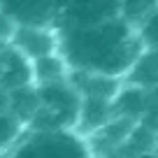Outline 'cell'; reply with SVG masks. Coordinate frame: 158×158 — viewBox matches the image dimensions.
<instances>
[{
	"instance_id": "16",
	"label": "cell",
	"mask_w": 158,
	"mask_h": 158,
	"mask_svg": "<svg viewBox=\"0 0 158 158\" xmlns=\"http://www.w3.org/2000/svg\"><path fill=\"white\" fill-rule=\"evenodd\" d=\"M135 158H158V149H153V151H144V153H139V156H135Z\"/></svg>"
},
{
	"instance_id": "14",
	"label": "cell",
	"mask_w": 158,
	"mask_h": 158,
	"mask_svg": "<svg viewBox=\"0 0 158 158\" xmlns=\"http://www.w3.org/2000/svg\"><path fill=\"white\" fill-rule=\"evenodd\" d=\"M153 5H158V0H121V16L137 28V23L151 12Z\"/></svg>"
},
{
	"instance_id": "10",
	"label": "cell",
	"mask_w": 158,
	"mask_h": 158,
	"mask_svg": "<svg viewBox=\"0 0 158 158\" xmlns=\"http://www.w3.org/2000/svg\"><path fill=\"white\" fill-rule=\"evenodd\" d=\"M114 116V109L109 100L98 98H81V109H79V121H77V133L84 137H91L95 130H100L109 118Z\"/></svg>"
},
{
	"instance_id": "4",
	"label": "cell",
	"mask_w": 158,
	"mask_h": 158,
	"mask_svg": "<svg viewBox=\"0 0 158 158\" xmlns=\"http://www.w3.org/2000/svg\"><path fill=\"white\" fill-rule=\"evenodd\" d=\"M121 16V0H65L56 16V28L95 26Z\"/></svg>"
},
{
	"instance_id": "12",
	"label": "cell",
	"mask_w": 158,
	"mask_h": 158,
	"mask_svg": "<svg viewBox=\"0 0 158 158\" xmlns=\"http://www.w3.org/2000/svg\"><path fill=\"white\" fill-rule=\"evenodd\" d=\"M68 74H70V68H68L65 58L58 54V51L33 60V84L60 81V79H68Z\"/></svg>"
},
{
	"instance_id": "1",
	"label": "cell",
	"mask_w": 158,
	"mask_h": 158,
	"mask_svg": "<svg viewBox=\"0 0 158 158\" xmlns=\"http://www.w3.org/2000/svg\"><path fill=\"white\" fill-rule=\"evenodd\" d=\"M58 30V54L70 70L98 72L123 79L133 60L144 49L139 33L123 16L79 28Z\"/></svg>"
},
{
	"instance_id": "13",
	"label": "cell",
	"mask_w": 158,
	"mask_h": 158,
	"mask_svg": "<svg viewBox=\"0 0 158 158\" xmlns=\"http://www.w3.org/2000/svg\"><path fill=\"white\" fill-rule=\"evenodd\" d=\"M26 126L12 114L10 105H7V93L0 89V156L21 137Z\"/></svg>"
},
{
	"instance_id": "3",
	"label": "cell",
	"mask_w": 158,
	"mask_h": 158,
	"mask_svg": "<svg viewBox=\"0 0 158 158\" xmlns=\"http://www.w3.org/2000/svg\"><path fill=\"white\" fill-rule=\"evenodd\" d=\"M37 89V112L28 128H72L77 130L81 95L77 93L70 79L35 84Z\"/></svg>"
},
{
	"instance_id": "2",
	"label": "cell",
	"mask_w": 158,
	"mask_h": 158,
	"mask_svg": "<svg viewBox=\"0 0 158 158\" xmlns=\"http://www.w3.org/2000/svg\"><path fill=\"white\" fill-rule=\"evenodd\" d=\"M0 158H95V153L72 128H26Z\"/></svg>"
},
{
	"instance_id": "9",
	"label": "cell",
	"mask_w": 158,
	"mask_h": 158,
	"mask_svg": "<svg viewBox=\"0 0 158 158\" xmlns=\"http://www.w3.org/2000/svg\"><path fill=\"white\" fill-rule=\"evenodd\" d=\"M123 84L137 86V89H156L158 86V56L151 47H144L139 51V56L133 60L130 70L126 72Z\"/></svg>"
},
{
	"instance_id": "11",
	"label": "cell",
	"mask_w": 158,
	"mask_h": 158,
	"mask_svg": "<svg viewBox=\"0 0 158 158\" xmlns=\"http://www.w3.org/2000/svg\"><path fill=\"white\" fill-rule=\"evenodd\" d=\"M5 93H7V105H10L12 114L28 128V123L33 121L35 112H37V89H35V84H26L19 89L5 91Z\"/></svg>"
},
{
	"instance_id": "6",
	"label": "cell",
	"mask_w": 158,
	"mask_h": 158,
	"mask_svg": "<svg viewBox=\"0 0 158 158\" xmlns=\"http://www.w3.org/2000/svg\"><path fill=\"white\" fill-rule=\"evenodd\" d=\"M0 12L16 26H54L58 16V0H0Z\"/></svg>"
},
{
	"instance_id": "5",
	"label": "cell",
	"mask_w": 158,
	"mask_h": 158,
	"mask_svg": "<svg viewBox=\"0 0 158 158\" xmlns=\"http://www.w3.org/2000/svg\"><path fill=\"white\" fill-rule=\"evenodd\" d=\"M10 44L33 63L58 51V30L54 26H16Z\"/></svg>"
},
{
	"instance_id": "15",
	"label": "cell",
	"mask_w": 158,
	"mask_h": 158,
	"mask_svg": "<svg viewBox=\"0 0 158 158\" xmlns=\"http://www.w3.org/2000/svg\"><path fill=\"white\" fill-rule=\"evenodd\" d=\"M137 33L144 47H158V5H153L151 12L137 23Z\"/></svg>"
},
{
	"instance_id": "17",
	"label": "cell",
	"mask_w": 158,
	"mask_h": 158,
	"mask_svg": "<svg viewBox=\"0 0 158 158\" xmlns=\"http://www.w3.org/2000/svg\"><path fill=\"white\" fill-rule=\"evenodd\" d=\"M151 49H153V51H156V56H158V47H151Z\"/></svg>"
},
{
	"instance_id": "7",
	"label": "cell",
	"mask_w": 158,
	"mask_h": 158,
	"mask_svg": "<svg viewBox=\"0 0 158 158\" xmlns=\"http://www.w3.org/2000/svg\"><path fill=\"white\" fill-rule=\"evenodd\" d=\"M33 84V63L12 44H0V89L12 91Z\"/></svg>"
},
{
	"instance_id": "8",
	"label": "cell",
	"mask_w": 158,
	"mask_h": 158,
	"mask_svg": "<svg viewBox=\"0 0 158 158\" xmlns=\"http://www.w3.org/2000/svg\"><path fill=\"white\" fill-rule=\"evenodd\" d=\"M68 79L81 98H98V100H109V102H114L116 93L123 86V79L118 77L98 74V72H81V70H70Z\"/></svg>"
}]
</instances>
